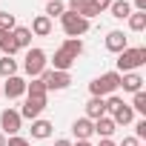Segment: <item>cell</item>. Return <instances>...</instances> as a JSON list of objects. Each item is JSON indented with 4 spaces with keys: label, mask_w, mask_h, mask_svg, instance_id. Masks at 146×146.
<instances>
[{
    "label": "cell",
    "mask_w": 146,
    "mask_h": 146,
    "mask_svg": "<svg viewBox=\"0 0 146 146\" xmlns=\"http://www.w3.org/2000/svg\"><path fill=\"white\" fill-rule=\"evenodd\" d=\"M72 66H75V57L69 52H63V49H57L54 52V72H69Z\"/></svg>",
    "instance_id": "cell-19"
},
{
    "label": "cell",
    "mask_w": 146,
    "mask_h": 146,
    "mask_svg": "<svg viewBox=\"0 0 146 146\" xmlns=\"http://www.w3.org/2000/svg\"><path fill=\"white\" fill-rule=\"evenodd\" d=\"M146 63V49L137 46V49H123L117 54V75H126V72H135Z\"/></svg>",
    "instance_id": "cell-2"
},
{
    "label": "cell",
    "mask_w": 146,
    "mask_h": 146,
    "mask_svg": "<svg viewBox=\"0 0 146 146\" xmlns=\"http://www.w3.org/2000/svg\"><path fill=\"white\" fill-rule=\"evenodd\" d=\"M132 112L146 115V92H135V98H132Z\"/></svg>",
    "instance_id": "cell-26"
},
{
    "label": "cell",
    "mask_w": 146,
    "mask_h": 146,
    "mask_svg": "<svg viewBox=\"0 0 146 146\" xmlns=\"http://www.w3.org/2000/svg\"><path fill=\"white\" fill-rule=\"evenodd\" d=\"M52 123L49 120H43V117H37V120H32V137L35 140H46V137H52Z\"/></svg>",
    "instance_id": "cell-14"
},
{
    "label": "cell",
    "mask_w": 146,
    "mask_h": 146,
    "mask_svg": "<svg viewBox=\"0 0 146 146\" xmlns=\"http://www.w3.org/2000/svg\"><path fill=\"white\" fill-rule=\"evenodd\" d=\"M32 35H37V37H49L52 35V20L46 17V15H37L35 20H32V29H29Z\"/></svg>",
    "instance_id": "cell-13"
},
{
    "label": "cell",
    "mask_w": 146,
    "mask_h": 146,
    "mask_svg": "<svg viewBox=\"0 0 146 146\" xmlns=\"http://www.w3.org/2000/svg\"><path fill=\"white\" fill-rule=\"evenodd\" d=\"M92 3H95V9H98V12H106V9L112 6V0H92Z\"/></svg>",
    "instance_id": "cell-30"
},
{
    "label": "cell",
    "mask_w": 146,
    "mask_h": 146,
    "mask_svg": "<svg viewBox=\"0 0 146 146\" xmlns=\"http://www.w3.org/2000/svg\"><path fill=\"white\" fill-rule=\"evenodd\" d=\"M126 20H129V29L132 32H143L146 29V12H132Z\"/></svg>",
    "instance_id": "cell-24"
},
{
    "label": "cell",
    "mask_w": 146,
    "mask_h": 146,
    "mask_svg": "<svg viewBox=\"0 0 146 146\" xmlns=\"http://www.w3.org/2000/svg\"><path fill=\"white\" fill-rule=\"evenodd\" d=\"M54 146H72V140H66V137H60V140H54Z\"/></svg>",
    "instance_id": "cell-34"
},
{
    "label": "cell",
    "mask_w": 146,
    "mask_h": 146,
    "mask_svg": "<svg viewBox=\"0 0 146 146\" xmlns=\"http://www.w3.org/2000/svg\"><path fill=\"white\" fill-rule=\"evenodd\" d=\"M109 12H112V17H117V20H126V17L132 15V3H129V0H112Z\"/></svg>",
    "instance_id": "cell-18"
},
{
    "label": "cell",
    "mask_w": 146,
    "mask_h": 146,
    "mask_svg": "<svg viewBox=\"0 0 146 146\" xmlns=\"http://www.w3.org/2000/svg\"><path fill=\"white\" fill-rule=\"evenodd\" d=\"M17 75V60L15 57H0V78H15Z\"/></svg>",
    "instance_id": "cell-22"
},
{
    "label": "cell",
    "mask_w": 146,
    "mask_h": 146,
    "mask_svg": "<svg viewBox=\"0 0 146 146\" xmlns=\"http://www.w3.org/2000/svg\"><path fill=\"white\" fill-rule=\"evenodd\" d=\"M40 80H43L46 92H49V89L60 92V89H66V86L72 83V75H69V72H54V69H43V72H40Z\"/></svg>",
    "instance_id": "cell-5"
},
{
    "label": "cell",
    "mask_w": 146,
    "mask_h": 146,
    "mask_svg": "<svg viewBox=\"0 0 146 146\" xmlns=\"http://www.w3.org/2000/svg\"><path fill=\"white\" fill-rule=\"evenodd\" d=\"M120 86L123 92H143V78L137 75V72H126V75H120Z\"/></svg>",
    "instance_id": "cell-11"
},
{
    "label": "cell",
    "mask_w": 146,
    "mask_h": 146,
    "mask_svg": "<svg viewBox=\"0 0 146 146\" xmlns=\"http://www.w3.org/2000/svg\"><path fill=\"white\" fill-rule=\"evenodd\" d=\"M46 69V52L43 49H29L23 60V72L29 78H40V72Z\"/></svg>",
    "instance_id": "cell-4"
},
{
    "label": "cell",
    "mask_w": 146,
    "mask_h": 146,
    "mask_svg": "<svg viewBox=\"0 0 146 146\" xmlns=\"http://www.w3.org/2000/svg\"><path fill=\"white\" fill-rule=\"evenodd\" d=\"M6 146H29V140L20 135H12V137H6Z\"/></svg>",
    "instance_id": "cell-28"
},
{
    "label": "cell",
    "mask_w": 146,
    "mask_h": 146,
    "mask_svg": "<svg viewBox=\"0 0 146 146\" xmlns=\"http://www.w3.org/2000/svg\"><path fill=\"white\" fill-rule=\"evenodd\" d=\"M60 26H63V32L69 37H80V35L89 32V20L80 17V15H75V12H63L60 15Z\"/></svg>",
    "instance_id": "cell-3"
},
{
    "label": "cell",
    "mask_w": 146,
    "mask_h": 146,
    "mask_svg": "<svg viewBox=\"0 0 146 146\" xmlns=\"http://www.w3.org/2000/svg\"><path fill=\"white\" fill-rule=\"evenodd\" d=\"M135 12H146V0H135Z\"/></svg>",
    "instance_id": "cell-32"
},
{
    "label": "cell",
    "mask_w": 146,
    "mask_h": 146,
    "mask_svg": "<svg viewBox=\"0 0 146 146\" xmlns=\"http://www.w3.org/2000/svg\"><path fill=\"white\" fill-rule=\"evenodd\" d=\"M0 52H3L6 57H12V54L17 52L15 37H12V32H9V29H0Z\"/></svg>",
    "instance_id": "cell-20"
},
{
    "label": "cell",
    "mask_w": 146,
    "mask_h": 146,
    "mask_svg": "<svg viewBox=\"0 0 146 146\" xmlns=\"http://www.w3.org/2000/svg\"><path fill=\"white\" fill-rule=\"evenodd\" d=\"M60 49H63V52H69L72 57H75V60H78V57L83 54V40H80V37H66Z\"/></svg>",
    "instance_id": "cell-21"
},
{
    "label": "cell",
    "mask_w": 146,
    "mask_h": 146,
    "mask_svg": "<svg viewBox=\"0 0 146 146\" xmlns=\"http://www.w3.org/2000/svg\"><path fill=\"white\" fill-rule=\"evenodd\" d=\"M106 49L115 52V54H120L123 49H129V37H126L120 29H112V32L106 35Z\"/></svg>",
    "instance_id": "cell-9"
},
{
    "label": "cell",
    "mask_w": 146,
    "mask_h": 146,
    "mask_svg": "<svg viewBox=\"0 0 146 146\" xmlns=\"http://www.w3.org/2000/svg\"><path fill=\"white\" fill-rule=\"evenodd\" d=\"M98 146H117V143H115V140H112V137H103V140H100V143H98Z\"/></svg>",
    "instance_id": "cell-33"
},
{
    "label": "cell",
    "mask_w": 146,
    "mask_h": 146,
    "mask_svg": "<svg viewBox=\"0 0 146 146\" xmlns=\"http://www.w3.org/2000/svg\"><path fill=\"white\" fill-rule=\"evenodd\" d=\"M103 115H106L103 98H92V100L86 103V117H89V120H98V117H103Z\"/></svg>",
    "instance_id": "cell-17"
},
{
    "label": "cell",
    "mask_w": 146,
    "mask_h": 146,
    "mask_svg": "<svg viewBox=\"0 0 146 146\" xmlns=\"http://www.w3.org/2000/svg\"><path fill=\"white\" fill-rule=\"evenodd\" d=\"M92 123H95V135H100V140H103V137H112V135H115V129H117V126H115V120H112V117H106V115H103V117H98V120H92Z\"/></svg>",
    "instance_id": "cell-15"
},
{
    "label": "cell",
    "mask_w": 146,
    "mask_h": 146,
    "mask_svg": "<svg viewBox=\"0 0 146 146\" xmlns=\"http://www.w3.org/2000/svg\"><path fill=\"white\" fill-rule=\"evenodd\" d=\"M43 109H46V98H26V103H23V109H20V117L37 120Z\"/></svg>",
    "instance_id": "cell-8"
},
{
    "label": "cell",
    "mask_w": 146,
    "mask_h": 146,
    "mask_svg": "<svg viewBox=\"0 0 146 146\" xmlns=\"http://www.w3.org/2000/svg\"><path fill=\"white\" fill-rule=\"evenodd\" d=\"M117 89H120V75L117 72H106V75H100L89 83L92 98H106V95H115Z\"/></svg>",
    "instance_id": "cell-1"
},
{
    "label": "cell",
    "mask_w": 146,
    "mask_h": 146,
    "mask_svg": "<svg viewBox=\"0 0 146 146\" xmlns=\"http://www.w3.org/2000/svg\"><path fill=\"white\" fill-rule=\"evenodd\" d=\"M0 95H6L9 100H15V98L26 95V80H23L20 75H15V78H6V83H3V89H0Z\"/></svg>",
    "instance_id": "cell-7"
},
{
    "label": "cell",
    "mask_w": 146,
    "mask_h": 146,
    "mask_svg": "<svg viewBox=\"0 0 146 146\" xmlns=\"http://www.w3.org/2000/svg\"><path fill=\"white\" fill-rule=\"evenodd\" d=\"M112 120H115V126H129V123L135 120V112H132V106H129V103H120V106L112 112Z\"/></svg>",
    "instance_id": "cell-12"
},
{
    "label": "cell",
    "mask_w": 146,
    "mask_h": 146,
    "mask_svg": "<svg viewBox=\"0 0 146 146\" xmlns=\"http://www.w3.org/2000/svg\"><path fill=\"white\" fill-rule=\"evenodd\" d=\"M12 37H15V46L17 49H32V32L26 26H15L12 29Z\"/></svg>",
    "instance_id": "cell-16"
},
{
    "label": "cell",
    "mask_w": 146,
    "mask_h": 146,
    "mask_svg": "<svg viewBox=\"0 0 146 146\" xmlns=\"http://www.w3.org/2000/svg\"><path fill=\"white\" fill-rule=\"evenodd\" d=\"M15 26H17V20H15L12 12H0V29H9V32H12Z\"/></svg>",
    "instance_id": "cell-27"
},
{
    "label": "cell",
    "mask_w": 146,
    "mask_h": 146,
    "mask_svg": "<svg viewBox=\"0 0 146 146\" xmlns=\"http://www.w3.org/2000/svg\"><path fill=\"white\" fill-rule=\"evenodd\" d=\"M0 146H6V135L3 132H0Z\"/></svg>",
    "instance_id": "cell-36"
},
{
    "label": "cell",
    "mask_w": 146,
    "mask_h": 146,
    "mask_svg": "<svg viewBox=\"0 0 146 146\" xmlns=\"http://www.w3.org/2000/svg\"><path fill=\"white\" fill-rule=\"evenodd\" d=\"M117 146H140V140H137L135 135H129V137H123V143H117Z\"/></svg>",
    "instance_id": "cell-31"
},
{
    "label": "cell",
    "mask_w": 146,
    "mask_h": 146,
    "mask_svg": "<svg viewBox=\"0 0 146 146\" xmlns=\"http://www.w3.org/2000/svg\"><path fill=\"white\" fill-rule=\"evenodd\" d=\"M72 135H75L78 140H89V137L95 135V123H92L89 117H78L75 123H72Z\"/></svg>",
    "instance_id": "cell-10"
},
{
    "label": "cell",
    "mask_w": 146,
    "mask_h": 146,
    "mask_svg": "<svg viewBox=\"0 0 146 146\" xmlns=\"http://www.w3.org/2000/svg\"><path fill=\"white\" fill-rule=\"evenodd\" d=\"M26 98H46V86L40 78H32V83H26Z\"/></svg>",
    "instance_id": "cell-23"
},
{
    "label": "cell",
    "mask_w": 146,
    "mask_h": 146,
    "mask_svg": "<svg viewBox=\"0 0 146 146\" xmlns=\"http://www.w3.org/2000/svg\"><path fill=\"white\" fill-rule=\"evenodd\" d=\"M20 126H23L20 112H15V109H3V112H0V129H3V135H6V137L17 135V132H20Z\"/></svg>",
    "instance_id": "cell-6"
},
{
    "label": "cell",
    "mask_w": 146,
    "mask_h": 146,
    "mask_svg": "<svg viewBox=\"0 0 146 146\" xmlns=\"http://www.w3.org/2000/svg\"><path fill=\"white\" fill-rule=\"evenodd\" d=\"M135 137H137V140L146 137V120H137V123H135Z\"/></svg>",
    "instance_id": "cell-29"
},
{
    "label": "cell",
    "mask_w": 146,
    "mask_h": 146,
    "mask_svg": "<svg viewBox=\"0 0 146 146\" xmlns=\"http://www.w3.org/2000/svg\"><path fill=\"white\" fill-rule=\"evenodd\" d=\"M72 146H92L89 140H78V143H72Z\"/></svg>",
    "instance_id": "cell-35"
},
{
    "label": "cell",
    "mask_w": 146,
    "mask_h": 146,
    "mask_svg": "<svg viewBox=\"0 0 146 146\" xmlns=\"http://www.w3.org/2000/svg\"><path fill=\"white\" fill-rule=\"evenodd\" d=\"M63 12H66V6L60 3V0H49V3H46V17H49V20H52V17H60Z\"/></svg>",
    "instance_id": "cell-25"
}]
</instances>
